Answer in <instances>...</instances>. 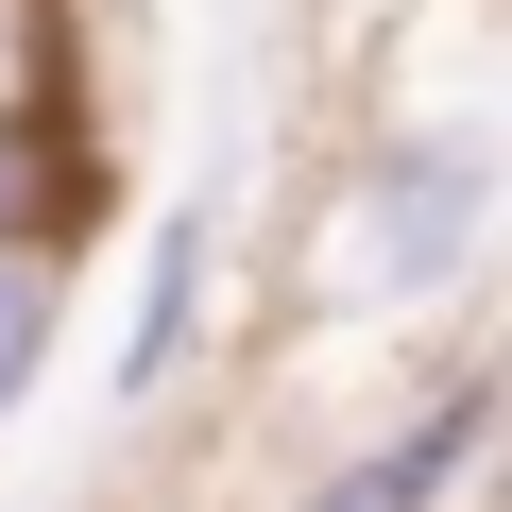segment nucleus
Masks as SVG:
<instances>
[{
	"label": "nucleus",
	"mask_w": 512,
	"mask_h": 512,
	"mask_svg": "<svg viewBox=\"0 0 512 512\" xmlns=\"http://www.w3.org/2000/svg\"><path fill=\"white\" fill-rule=\"evenodd\" d=\"M205 274H222V222L171 205V222H154V274H137V325H120V410H154V393L205 359Z\"/></svg>",
	"instance_id": "nucleus-3"
},
{
	"label": "nucleus",
	"mask_w": 512,
	"mask_h": 512,
	"mask_svg": "<svg viewBox=\"0 0 512 512\" xmlns=\"http://www.w3.org/2000/svg\"><path fill=\"white\" fill-rule=\"evenodd\" d=\"M478 256H495V137L478 120H376L342 154V205H325V291L376 308V325H410V308H444L478 274Z\"/></svg>",
	"instance_id": "nucleus-1"
},
{
	"label": "nucleus",
	"mask_w": 512,
	"mask_h": 512,
	"mask_svg": "<svg viewBox=\"0 0 512 512\" xmlns=\"http://www.w3.org/2000/svg\"><path fill=\"white\" fill-rule=\"evenodd\" d=\"M0 239H86V120L52 86L0 103Z\"/></svg>",
	"instance_id": "nucleus-4"
},
{
	"label": "nucleus",
	"mask_w": 512,
	"mask_h": 512,
	"mask_svg": "<svg viewBox=\"0 0 512 512\" xmlns=\"http://www.w3.org/2000/svg\"><path fill=\"white\" fill-rule=\"evenodd\" d=\"M69 274H86V239H0V427L35 410V376L69 342Z\"/></svg>",
	"instance_id": "nucleus-5"
},
{
	"label": "nucleus",
	"mask_w": 512,
	"mask_h": 512,
	"mask_svg": "<svg viewBox=\"0 0 512 512\" xmlns=\"http://www.w3.org/2000/svg\"><path fill=\"white\" fill-rule=\"evenodd\" d=\"M478 444H495V359H461V376H427V410L393 427V444H342L291 512H444L461 478H478Z\"/></svg>",
	"instance_id": "nucleus-2"
},
{
	"label": "nucleus",
	"mask_w": 512,
	"mask_h": 512,
	"mask_svg": "<svg viewBox=\"0 0 512 512\" xmlns=\"http://www.w3.org/2000/svg\"><path fill=\"white\" fill-rule=\"evenodd\" d=\"M52 86V0H0V103Z\"/></svg>",
	"instance_id": "nucleus-6"
}]
</instances>
